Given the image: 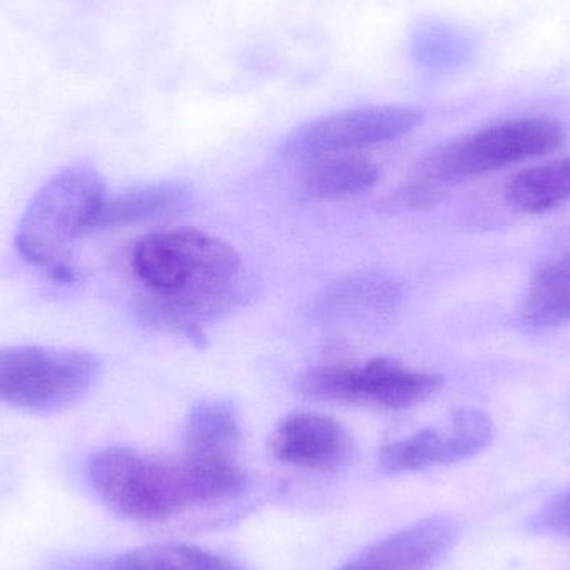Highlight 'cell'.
<instances>
[{
    "instance_id": "cell-1",
    "label": "cell",
    "mask_w": 570,
    "mask_h": 570,
    "mask_svg": "<svg viewBox=\"0 0 570 570\" xmlns=\"http://www.w3.org/2000/svg\"><path fill=\"white\" fill-rule=\"evenodd\" d=\"M89 479L100 499L130 521L156 522L190 508L239 494L246 475L237 461L157 459L129 448H107L89 464Z\"/></svg>"
},
{
    "instance_id": "cell-2",
    "label": "cell",
    "mask_w": 570,
    "mask_h": 570,
    "mask_svg": "<svg viewBox=\"0 0 570 570\" xmlns=\"http://www.w3.org/2000/svg\"><path fill=\"white\" fill-rule=\"evenodd\" d=\"M183 285L174 294L146 292L137 312L146 324L206 344L203 325L233 311L243 297V259L226 240L196 227L167 230Z\"/></svg>"
},
{
    "instance_id": "cell-3",
    "label": "cell",
    "mask_w": 570,
    "mask_h": 570,
    "mask_svg": "<svg viewBox=\"0 0 570 570\" xmlns=\"http://www.w3.org/2000/svg\"><path fill=\"white\" fill-rule=\"evenodd\" d=\"M564 140L562 124L548 117L484 127L425 156L405 184L402 200L409 207L432 206L449 186L554 153Z\"/></svg>"
},
{
    "instance_id": "cell-4",
    "label": "cell",
    "mask_w": 570,
    "mask_h": 570,
    "mask_svg": "<svg viewBox=\"0 0 570 570\" xmlns=\"http://www.w3.org/2000/svg\"><path fill=\"white\" fill-rule=\"evenodd\" d=\"M106 197V184L92 167H67L53 176L20 219L16 236L20 256L60 283L76 279L70 249L80 236L92 233Z\"/></svg>"
},
{
    "instance_id": "cell-5",
    "label": "cell",
    "mask_w": 570,
    "mask_h": 570,
    "mask_svg": "<svg viewBox=\"0 0 570 570\" xmlns=\"http://www.w3.org/2000/svg\"><path fill=\"white\" fill-rule=\"evenodd\" d=\"M99 374V361L77 348H0V402L52 412L79 401Z\"/></svg>"
},
{
    "instance_id": "cell-6",
    "label": "cell",
    "mask_w": 570,
    "mask_h": 570,
    "mask_svg": "<svg viewBox=\"0 0 570 570\" xmlns=\"http://www.w3.org/2000/svg\"><path fill=\"white\" fill-rule=\"evenodd\" d=\"M442 385V375L414 371L389 357L372 358L362 367L322 365L301 377V391L308 397L389 412L415 407Z\"/></svg>"
},
{
    "instance_id": "cell-7",
    "label": "cell",
    "mask_w": 570,
    "mask_h": 570,
    "mask_svg": "<svg viewBox=\"0 0 570 570\" xmlns=\"http://www.w3.org/2000/svg\"><path fill=\"white\" fill-rule=\"evenodd\" d=\"M422 122L417 109L368 106L342 110L297 127L284 140L285 156L318 159L401 139Z\"/></svg>"
},
{
    "instance_id": "cell-8",
    "label": "cell",
    "mask_w": 570,
    "mask_h": 570,
    "mask_svg": "<svg viewBox=\"0 0 570 570\" xmlns=\"http://www.w3.org/2000/svg\"><path fill=\"white\" fill-rule=\"evenodd\" d=\"M494 438V424L474 409L455 412L444 429H424L384 445L379 455L387 472H415L455 464L484 451Z\"/></svg>"
},
{
    "instance_id": "cell-9",
    "label": "cell",
    "mask_w": 570,
    "mask_h": 570,
    "mask_svg": "<svg viewBox=\"0 0 570 570\" xmlns=\"http://www.w3.org/2000/svg\"><path fill=\"white\" fill-rule=\"evenodd\" d=\"M271 451L277 461L311 471H335L354 454L351 434L318 412H294L274 429Z\"/></svg>"
},
{
    "instance_id": "cell-10",
    "label": "cell",
    "mask_w": 570,
    "mask_h": 570,
    "mask_svg": "<svg viewBox=\"0 0 570 570\" xmlns=\"http://www.w3.org/2000/svg\"><path fill=\"white\" fill-rule=\"evenodd\" d=\"M458 535V524L452 519H424L335 570H432L454 548Z\"/></svg>"
},
{
    "instance_id": "cell-11",
    "label": "cell",
    "mask_w": 570,
    "mask_h": 570,
    "mask_svg": "<svg viewBox=\"0 0 570 570\" xmlns=\"http://www.w3.org/2000/svg\"><path fill=\"white\" fill-rule=\"evenodd\" d=\"M240 424L233 404L219 399L190 409L183 429L184 455L206 461H236Z\"/></svg>"
},
{
    "instance_id": "cell-12",
    "label": "cell",
    "mask_w": 570,
    "mask_h": 570,
    "mask_svg": "<svg viewBox=\"0 0 570 570\" xmlns=\"http://www.w3.org/2000/svg\"><path fill=\"white\" fill-rule=\"evenodd\" d=\"M187 196V187L180 183H159L139 187L116 197H106L92 233L120 229L134 224L147 223L176 210Z\"/></svg>"
},
{
    "instance_id": "cell-13",
    "label": "cell",
    "mask_w": 570,
    "mask_h": 570,
    "mask_svg": "<svg viewBox=\"0 0 570 570\" xmlns=\"http://www.w3.org/2000/svg\"><path fill=\"white\" fill-rule=\"evenodd\" d=\"M377 166L351 154L318 157L304 177L305 190L315 199H342L367 193L379 183Z\"/></svg>"
},
{
    "instance_id": "cell-14",
    "label": "cell",
    "mask_w": 570,
    "mask_h": 570,
    "mask_svg": "<svg viewBox=\"0 0 570 570\" xmlns=\"http://www.w3.org/2000/svg\"><path fill=\"white\" fill-rule=\"evenodd\" d=\"M505 197L515 209L539 214L570 200V157L529 167L511 177Z\"/></svg>"
},
{
    "instance_id": "cell-15",
    "label": "cell",
    "mask_w": 570,
    "mask_h": 570,
    "mask_svg": "<svg viewBox=\"0 0 570 570\" xmlns=\"http://www.w3.org/2000/svg\"><path fill=\"white\" fill-rule=\"evenodd\" d=\"M529 327L551 328L570 321V254L542 267L522 307Z\"/></svg>"
},
{
    "instance_id": "cell-16",
    "label": "cell",
    "mask_w": 570,
    "mask_h": 570,
    "mask_svg": "<svg viewBox=\"0 0 570 570\" xmlns=\"http://www.w3.org/2000/svg\"><path fill=\"white\" fill-rule=\"evenodd\" d=\"M107 570H244L236 562L196 546L154 544L134 549L110 562Z\"/></svg>"
},
{
    "instance_id": "cell-17",
    "label": "cell",
    "mask_w": 570,
    "mask_h": 570,
    "mask_svg": "<svg viewBox=\"0 0 570 570\" xmlns=\"http://www.w3.org/2000/svg\"><path fill=\"white\" fill-rule=\"evenodd\" d=\"M415 63L429 70H445L462 57V43L454 32L441 26H425L412 39Z\"/></svg>"
},
{
    "instance_id": "cell-18",
    "label": "cell",
    "mask_w": 570,
    "mask_h": 570,
    "mask_svg": "<svg viewBox=\"0 0 570 570\" xmlns=\"http://www.w3.org/2000/svg\"><path fill=\"white\" fill-rule=\"evenodd\" d=\"M534 525L541 531L570 538V491L549 502L534 519Z\"/></svg>"
}]
</instances>
